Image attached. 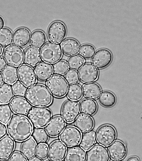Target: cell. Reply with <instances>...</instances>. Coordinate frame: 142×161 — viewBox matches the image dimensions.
I'll list each match as a JSON object with an SVG mask.
<instances>
[{
	"label": "cell",
	"instance_id": "1",
	"mask_svg": "<svg viewBox=\"0 0 142 161\" xmlns=\"http://www.w3.org/2000/svg\"><path fill=\"white\" fill-rule=\"evenodd\" d=\"M8 135L14 140L23 142L27 140L32 135L33 125L27 117L18 115H14L7 125Z\"/></svg>",
	"mask_w": 142,
	"mask_h": 161
},
{
	"label": "cell",
	"instance_id": "2",
	"mask_svg": "<svg viewBox=\"0 0 142 161\" xmlns=\"http://www.w3.org/2000/svg\"><path fill=\"white\" fill-rule=\"evenodd\" d=\"M25 97L32 105L38 107H46L52 103V95L45 86L36 84L28 90Z\"/></svg>",
	"mask_w": 142,
	"mask_h": 161
},
{
	"label": "cell",
	"instance_id": "3",
	"mask_svg": "<svg viewBox=\"0 0 142 161\" xmlns=\"http://www.w3.org/2000/svg\"><path fill=\"white\" fill-rule=\"evenodd\" d=\"M46 86L52 95L57 98H62L67 94L69 85L65 78L61 76L54 75L48 79Z\"/></svg>",
	"mask_w": 142,
	"mask_h": 161
},
{
	"label": "cell",
	"instance_id": "4",
	"mask_svg": "<svg viewBox=\"0 0 142 161\" xmlns=\"http://www.w3.org/2000/svg\"><path fill=\"white\" fill-rule=\"evenodd\" d=\"M28 116L33 125L36 128H43L50 122L52 113L45 107H36L33 108Z\"/></svg>",
	"mask_w": 142,
	"mask_h": 161
},
{
	"label": "cell",
	"instance_id": "5",
	"mask_svg": "<svg viewBox=\"0 0 142 161\" xmlns=\"http://www.w3.org/2000/svg\"><path fill=\"white\" fill-rule=\"evenodd\" d=\"M41 52L43 61L50 64L58 62L63 56V52L60 45L52 42L45 44L41 48Z\"/></svg>",
	"mask_w": 142,
	"mask_h": 161
},
{
	"label": "cell",
	"instance_id": "6",
	"mask_svg": "<svg viewBox=\"0 0 142 161\" xmlns=\"http://www.w3.org/2000/svg\"><path fill=\"white\" fill-rule=\"evenodd\" d=\"M82 138L81 132L76 127L69 126L64 129L60 134V141L69 147L78 146Z\"/></svg>",
	"mask_w": 142,
	"mask_h": 161
},
{
	"label": "cell",
	"instance_id": "7",
	"mask_svg": "<svg viewBox=\"0 0 142 161\" xmlns=\"http://www.w3.org/2000/svg\"><path fill=\"white\" fill-rule=\"evenodd\" d=\"M4 56L9 65L15 67L22 65L24 61V53L23 50L15 45H10L6 48Z\"/></svg>",
	"mask_w": 142,
	"mask_h": 161
},
{
	"label": "cell",
	"instance_id": "8",
	"mask_svg": "<svg viewBox=\"0 0 142 161\" xmlns=\"http://www.w3.org/2000/svg\"><path fill=\"white\" fill-rule=\"evenodd\" d=\"M117 137V131L113 126L110 125L101 126L96 133L97 142L104 147L111 145L115 141Z\"/></svg>",
	"mask_w": 142,
	"mask_h": 161
},
{
	"label": "cell",
	"instance_id": "9",
	"mask_svg": "<svg viewBox=\"0 0 142 161\" xmlns=\"http://www.w3.org/2000/svg\"><path fill=\"white\" fill-rule=\"evenodd\" d=\"M67 34L66 27L61 22L57 21L52 23L48 31V39L51 42L61 43L66 37Z\"/></svg>",
	"mask_w": 142,
	"mask_h": 161
},
{
	"label": "cell",
	"instance_id": "10",
	"mask_svg": "<svg viewBox=\"0 0 142 161\" xmlns=\"http://www.w3.org/2000/svg\"><path fill=\"white\" fill-rule=\"evenodd\" d=\"M80 111V105L78 102L68 100L64 103L63 106L62 117L66 123H72L79 116Z\"/></svg>",
	"mask_w": 142,
	"mask_h": 161
},
{
	"label": "cell",
	"instance_id": "11",
	"mask_svg": "<svg viewBox=\"0 0 142 161\" xmlns=\"http://www.w3.org/2000/svg\"><path fill=\"white\" fill-rule=\"evenodd\" d=\"M19 80L27 87H30L36 84L37 78L34 69L29 65L24 64L19 66L18 69Z\"/></svg>",
	"mask_w": 142,
	"mask_h": 161
},
{
	"label": "cell",
	"instance_id": "12",
	"mask_svg": "<svg viewBox=\"0 0 142 161\" xmlns=\"http://www.w3.org/2000/svg\"><path fill=\"white\" fill-rule=\"evenodd\" d=\"M9 105L13 112L25 116L29 115L33 108L32 105L23 97H16L13 98Z\"/></svg>",
	"mask_w": 142,
	"mask_h": 161
},
{
	"label": "cell",
	"instance_id": "13",
	"mask_svg": "<svg viewBox=\"0 0 142 161\" xmlns=\"http://www.w3.org/2000/svg\"><path fill=\"white\" fill-rule=\"evenodd\" d=\"M81 81L85 84L91 83L96 81L99 76V71L96 67L91 64H84L79 71Z\"/></svg>",
	"mask_w": 142,
	"mask_h": 161
},
{
	"label": "cell",
	"instance_id": "14",
	"mask_svg": "<svg viewBox=\"0 0 142 161\" xmlns=\"http://www.w3.org/2000/svg\"><path fill=\"white\" fill-rule=\"evenodd\" d=\"M112 59V53L109 50L101 49L95 53L92 59V63L97 69H102L109 66Z\"/></svg>",
	"mask_w": 142,
	"mask_h": 161
},
{
	"label": "cell",
	"instance_id": "15",
	"mask_svg": "<svg viewBox=\"0 0 142 161\" xmlns=\"http://www.w3.org/2000/svg\"><path fill=\"white\" fill-rule=\"evenodd\" d=\"M66 126V122L60 115L56 116L52 119L46 126V130L48 135L51 137L59 136Z\"/></svg>",
	"mask_w": 142,
	"mask_h": 161
},
{
	"label": "cell",
	"instance_id": "16",
	"mask_svg": "<svg viewBox=\"0 0 142 161\" xmlns=\"http://www.w3.org/2000/svg\"><path fill=\"white\" fill-rule=\"evenodd\" d=\"M67 147L60 141L57 140L50 145L48 157L51 161H62L65 158Z\"/></svg>",
	"mask_w": 142,
	"mask_h": 161
},
{
	"label": "cell",
	"instance_id": "17",
	"mask_svg": "<svg viewBox=\"0 0 142 161\" xmlns=\"http://www.w3.org/2000/svg\"><path fill=\"white\" fill-rule=\"evenodd\" d=\"M86 161H109L110 156L106 147L97 144L87 153Z\"/></svg>",
	"mask_w": 142,
	"mask_h": 161
},
{
	"label": "cell",
	"instance_id": "18",
	"mask_svg": "<svg viewBox=\"0 0 142 161\" xmlns=\"http://www.w3.org/2000/svg\"><path fill=\"white\" fill-rule=\"evenodd\" d=\"M108 150L111 158L115 161L124 159L127 153L125 145L119 140L115 141L109 146Z\"/></svg>",
	"mask_w": 142,
	"mask_h": 161
},
{
	"label": "cell",
	"instance_id": "19",
	"mask_svg": "<svg viewBox=\"0 0 142 161\" xmlns=\"http://www.w3.org/2000/svg\"><path fill=\"white\" fill-rule=\"evenodd\" d=\"M15 143L10 137L6 136L0 140V160L9 159L14 153Z\"/></svg>",
	"mask_w": 142,
	"mask_h": 161
},
{
	"label": "cell",
	"instance_id": "20",
	"mask_svg": "<svg viewBox=\"0 0 142 161\" xmlns=\"http://www.w3.org/2000/svg\"><path fill=\"white\" fill-rule=\"evenodd\" d=\"M31 36L30 32L27 28H19L14 33L13 42L19 47H24L30 43Z\"/></svg>",
	"mask_w": 142,
	"mask_h": 161
},
{
	"label": "cell",
	"instance_id": "21",
	"mask_svg": "<svg viewBox=\"0 0 142 161\" xmlns=\"http://www.w3.org/2000/svg\"><path fill=\"white\" fill-rule=\"evenodd\" d=\"M35 71L37 78L40 81L45 82L53 76V68L51 64L41 62L36 65Z\"/></svg>",
	"mask_w": 142,
	"mask_h": 161
},
{
	"label": "cell",
	"instance_id": "22",
	"mask_svg": "<svg viewBox=\"0 0 142 161\" xmlns=\"http://www.w3.org/2000/svg\"><path fill=\"white\" fill-rule=\"evenodd\" d=\"M41 52L40 49L32 47L28 48L24 53L25 63L31 67H34L41 61Z\"/></svg>",
	"mask_w": 142,
	"mask_h": 161
},
{
	"label": "cell",
	"instance_id": "23",
	"mask_svg": "<svg viewBox=\"0 0 142 161\" xmlns=\"http://www.w3.org/2000/svg\"><path fill=\"white\" fill-rule=\"evenodd\" d=\"M62 52L68 56L76 55L79 53L80 46L76 40L69 38L64 40L61 44Z\"/></svg>",
	"mask_w": 142,
	"mask_h": 161
},
{
	"label": "cell",
	"instance_id": "24",
	"mask_svg": "<svg viewBox=\"0 0 142 161\" xmlns=\"http://www.w3.org/2000/svg\"><path fill=\"white\" fill-rule=\"evenodd\" d=\"M75 125L81 132H86L93 129L94 126V120L91 117L81 114L75 120Z\"/></svg>",
	"mask_w": 142,
	"mask_h": 161
},
{
	"label": "cell",
	"instance_id": "25",
	"mask_svg": "<svg viewBox=\"0 0 142 161\" xmlns=\"http://www.w3.org/2000/svg\"><path fill=\"white\" fill-rule=\"evenodd\" d=\"M85 151L80 146L70 147L67 151L65 161H86Z\"/></svg>",
	"mask_w": 142,
	"mask_h": 161
},
{
	"label": "cell",
	"instance_id": "26",
	"mask_svg": "<svg viewBox=\"0 0 142 161\" xmlns=\"http://www.w3.org/2000/svg\"><path fill=\"white\" fill-rule=\"evenodd\" d=\"M97 141L96 132L91 130L85 132L82 136L80 147L85 151H87L94 146Z\"/></svg>",
	"mask_w": 142,
	"mask_h": 161
},
{
	"label": "cell",
	"instance_id": "27",
	"mask_svg": "<svg viewBox=\"0 0 142 161\" xmlns=\"http://www.w3.org/2000/svg\"><path fill=\"white\" fill-rule=\"evenodd\" d=\"M82 89L84 96L88 99L93 100L98 98L101 91L100 86L95 83L85 84Z\"/></svg>",
	"mask_w": 142,
	"mask_h": 161
},
{
	"label": "cell",
	"instance_id": "28",
	"mask_svg": "<svg viewBox=\"0 0 142 161\" xmlns=\"http://www.w3.org/2000/svg\"><path fill=\"white\" fill-rule=\"evenodd\" d=\"M36 143L32 138L24 141L21 147L22 153L27 158L30 159L34 157L36 153Z\"/></svg>",
	"mask_w": 142,
	"mask_h": 161
},
{
	"label": "cell",
	"instance_id": "29",
	"mask_svg": "<svg viewBox=\"0 0 142 161\" xmlns=\"http://www.w3.org/2000/svg\"><path fill=\"white\" fill-rule=\"evenodd\" d=\"M2 75L4 81L9 85L14 84L18 79V69L14 66L7 65L3 70Z\"/></svg>",
	"mask_w": 142,
	"mask_h": 161
},
{
	"label": "cell",
	"instance_id": "30",
	"mask_svg": "<svg viewBox=\"0 0 142 161\" xmlns=\"http://www.w3.org/2000/svg\"><path fill=\"white\" fill-rule=\"evenodd\" d=\"M12 87L5 83L0 86V103L7 104L10 103L14 97Z\"/></svg>",
	"mask_w": 142,
	"mask_h": 161
},
{
	"label": "cell",
	"instance_id": "31",
	"mask_svg": "<svg viewBox=\"0 0 142 161\" xmlns=\"http://www.w3.org/2000/svg\"><path fill=\"white\" fill-rule=\"evenodd\" d=\"M80 107V111L83 114L90 116L95 114L98 108L96 103L94 100L88 99L82 101Z\"/></svg>",
	"mask_w": 142,
	"mask_h": 161
},
{
	"label": "cell",
	"instance_id": "32",
	"mask_svg": "<svg viewBox=\"0 0 142 161\" xmlns=\"http://www.w3.org/2000/svg\"><path fill=\"white\" fill-rule=\"evenodd\" d=\"M46 41V35L43 31L36 30L32 33L30 39L31 46L37 48H42Z\"/></svg>",
	"mask_w": 142,
	"mask_h": 161
},
{
	"label": "cell",
	"instance_id": "33",
	"mask_svg": "<svg viewBox=\"0 0 142 161\" xmlns=\"http://www.w3.org/2000/svg\"><path fill=\"white\" fill-rule=\"evenodd\" d=\"M100 104L106 108H110L117 102V98L112 92L108 91L103 92L99 97Z\"/></svg>",
	"mask_w": 142,
	"mask_h": 161
},
{
	"label": "cell",
	"instance_id": "34",
	"mask_svg": "<svg viewBox=\"0 0 142 161\" xmlns=\"http://www.w3.org/2000/svg\"><path fill=\"white\" fill-rule=\"evenodd\" d=\"M13 36L12 31L8 28L0 30V45L4 48L10 46L13 42Z\"/></svg>",
	"mask_w": 142,
	"mask_h": 161
},
{
	"label": "cell",
	"instance_id": "35",
	"mask_svg": "<svg viewBox=\"0 0 142 161\" xmlns=\"http://www.w3.org/2000/svg\"><path fill=\"white\" fill-rule=\"evenodd\" d=\"M33 139L38 144H45L48 141L49 137L46 130L43 128H36L32 134Z\"/></svg>",
	"mask_w": 142,
	"mask_h": 161
},
{
	"label": "cell",
	"instance_id": "36",
	"mask_svg": "<svg viewBox=\"0 0 142 161\" xmlns=\"http://www.w3.org/2000/svg\"><path fill=\"white\" fill-rule=\"evenodd\" d=\"M83 96L82 87L79 85L70 86L67 93V97L70 100L77 101L80 100Z\"/></svg>",
	"mask_w": 142,
	"mask_h": 161
},
{
	"label": "cell",
	"instance_id": "37",
	"mask_svg": "<svg viewBox=\"0 0 142 161\" xmlns=\"http://www.w3.org/2000/svg\"><path fill=\"white\" fill-rule=\"evenodd\" d=\"M12 115L10 105L8 104L0 105V122L7 125L10 121Z\"/></svg>",
	"mask_w": 142,
	"mask_h": 161
},
{
	"label": "cell",
	"instance_id": "38",
	"mask_svg": "<svg viewBox=\"0 0 142 161\" xmlns=\"http://www.w3.org/2000/svg\"><path fill=\"white\" fill-rule=\"evenodd\" d=\"M85 63V59L79 55H75L70 57L68 61L69 68L74 70L80 69Z\"/></svg>",
	"mask_w": 142,
	"mask_h": 161
},
{
	"label": "cell",
	"instance_id": "39",
	"mask_svg": "<svg viewBox=\"0 0 142 161\" xmlns=\"http://www.w3.org/2000/svg\"><path fill=\"white\" fill-rule=\"evenodd\" d=\"M95 53L96 50L95 47L92 45L88 44L82 45L79 52L80 56L86 59L92 58Z\"/></svg>",
	"mask_w": 142,
	"mask_h": 161
},
{
	"label": "cell",
	"instance_id": "40",
	"mask_svg": "<svg viewBox=\"0 0 142 161\" xmlns=\"http://www.w3.org/2000/svg\"><path fill=\"white\" fill-rule=\"evenodd\" d=\"M53 68L55 74L60 76L66 74L69 69L68 63L64 60L59 61L55 63Z\"/></svg>",
	"mask_w": 142,
	"mask_h": 161
},
{
	"label": "cell",
	"instance_id": "41",
	"mask_svg": "<svg viewBox=\"0 0 142 161\" xmlns=\"http://www.w3.org/2000/svg\"><path fill=\"white\" fill-rule=\"evenodd\" d=\"M68 83L70 85H76L79 82L80 79L78 72L76 70L70 69L64 76Z\"/></svg>",
	"mask_w": 142,
	"mask_h": 161
},
{
	"label": "cell",
	"instance_id": "42",
	"mask_svg": "<svg viewBox=\"0 0 142 161\" xmlns=\"http://www.w3.org/2000/svg\"><path fill=\"white\" fill-rule=\"evenodd\" d=\"M12 89L15 96L21 97L25 96L28 90L27 87L19 82H16L13 84Z\"/></svg>",
	"mask_w": 142,
	"mask_h": 161
},
{
	"label": "cell",
	"instance_id": "43",
	"mask_svg": "<svg viewBox=\"0 0 142 161\" xmlns=\"http://www.w3.org/2000/svg\"><path fill=\"white\" fill-rule=\"evenodd\" d=\"M49 147L46 144L38 145L37 149L36 155L39 158L42 159L46 158L48 155Z\"/></svg>",
	"mask_w": 142,
	"mask_h": 161
},
{
	"label": "cell",
	"instance_id": "44",
	"mask_svg": "<svg viewBox=\"0 0 142 161\" xmlns=\"http://www.w3.org/2000/svg\"><path fill=\"white\" fill-rule=\"evenodd\" d=\"M9 161H28L22 153L19 152H15L12 154L9 158Z\"/></svg>",
	"mask_w": 142,
	"mask_h": 161
},
{
	"label": "cell",
	"instance_id": "45",
	"mask_svg": "<svg viewBox=\"0 0 142 161\" xmlns=\"http://www.w3.org/2000/svg\"><path fill=\"white\" fill-rule=\"evenodd\" d=\"M7 133L6 126L4 124L0 122V140L6 136Z\"/></svg>",
	"mask_w": 142,
	"mask_h": 161
},
{
	"label": "cell",
	"instance_id": "46",
	"mask_svg": "<svg viewBox=\"0 0 142 161\" xmlns=\"http://www.w3.org/2000/svg\"><path fill=\"white\" fill-rule=\"evenodd\" d=\"M7 63L5 59L2 57H0V71H3L6 67Z\"/></svg>",
	"mask_w": 142,
	"mask_h": 161
},
{
	"label": "cell",
	"instance_id": "47",
	"mask_svg": "<svg viewBox=\"0 0 142 161\" xmlns=\"http://www.w3.org/2000/svg\"><path fill=\"white\" fill-rule=\"evenodd\" d=\"M5 25L4 21L3 18L0 16V30H1L4 27Z\"/></svg>",
	"mask_w": 142,
	"mask_h": 161
},
{
	"label": "cell",
	"instance_id": "48",
	"mask_svg": "<svg viewBox=\"0 0 142 161\" xmlns=\"http://www.w3.org/2000/svg\"><path fill=\"white\" fill-rule=\"evenodd\" d=\"M126 161H139V160L138 157L134 156L129 158Z\"/></svg>",
	"mask_w": 142,
	"mask_h": 161
},
{
	"label": "cell",
	"instance_id": "49",
	"mask_svg": "<svg viewBox=\"0 0 142 161\" xmlns=\"http://www.w3.org/2000/svg\"><path fill=\"white\" fill-rule=\"evenodd\" d=\"M29 161H43L41 159L38 158L36 156L30 159Z\"/></svg>",
	"mask_w": 142,
	"mask_h": 161
},
{
	"label": "cell",
	"instance_id": "50",
	"mask_svg": "<svg viewBox=\"0 0 142 161\" xmlns=\"http://www.w3.org/2000/svg\"><path fill=\"white\" fill-rule=\"evenodd\" d=\"M4 83V80L2 74L0 72V86H1Z\"/></svg>",
	"mask_w": 142,
	"mask_h": 161
},
{
	"label": "cell",
	"instance_id": "51",
	"mask_svg": "<svg viewBox=\"0 0 142 161\" xmlns=\"http://www.w3.org/2000/svg\"><path fill=\"white\" fill-rule=\"evenodd\" d=\"M3 47L0 45V56H1L3 54Z\"/></svg>",
	"mask_w": 142,
	"mask_h": 161
},
{
	"label": "cell",
	"instance_id": "52",
	"mask_svg": "<svg viewBox=\"0 0 142 161\" xmlns=\"http://www.w3.org/2000/svg\"><path fill=\"white\" fill-rule=\"evenodd\" d=\"M0 161H7L6 160H0Z\"/></svg>",
	"mask_w": 142,
	"mask_h": 161
},
{
	"label": "cell",
	"instance_id": "53",
	"mask_svg": "<svg viewBox=\"0 0 142 161\" xmlns=\"http://www.w3.org/2000/svg\"><path fill=\"white\" fill-rule=\"evenodd\" d=\"M122 161V160H118V161Z\"/></svg>",
	"mask_w": 142,
	"mask_h": 161
},
{
	"label": "cell",
	"instance_id": "54",
	"mask_svg": "<svg viewBox=\"0 0 142 161\" xmlns=\"http://www.w3.org/2000/svg\"><path fill=\"white\" fill-rule=\"evenodd\" d=\"M62 161H65V160H62Z\"/></svg>",
	"mask_w": 142,
	"mask_h": 161
},
{
	"label": "cell",
	"instance_id": "55",
	"mask_svg": "<svg viewBox=\"0 0 142 161\" xmlns=\"http://www.w3.org/2000/svg\"></svg>",
	"mask_w": 142,
	"mask_h": 161
}]
</instances>
